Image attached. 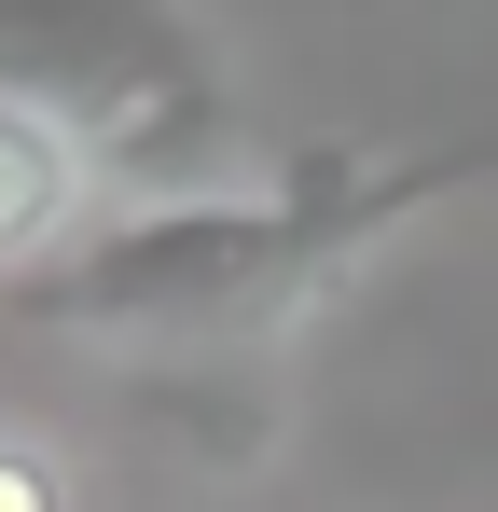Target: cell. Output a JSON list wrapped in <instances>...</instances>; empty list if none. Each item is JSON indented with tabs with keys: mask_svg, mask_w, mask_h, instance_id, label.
<instances>
[{
	"mask_svg": "<svg viewBox=\"0 0 498 512\" xmlns=\"http://www.w3.org/2000/svg\"><path fill=\"white\" fill-rule=\"evenodd\" d=\"M471 180H498V125L429 139V153H305V167L208 180V194H139V208H97L0 305L70 346H263L346 263H374L402 222H429Z\"/></svg>",
	"mask_w": 498,
	"mask_h": 512,
	"instance_id": "1",
	"label": "cell"
},
{
	"mask_svg": "<svg viewBox=\"0 0 498 512\" xmlns=\"http://www.w3.org/2000/svg\"><path fill=\"white\" fill-rule=\"evenodd\" d=\"M0 97L56 111L97 180L139 194H208V167L236 153L222 42L180 0H0Z\"/></svg>",
	"mask_w": 498,
	"mask_h": 512,
	"instance_id": "2",
	"label": "cell"
},
{
	"mask_svg": "<svg viewBox=\"0 0 498 512\" xmlns=\"http://www.w3.org/2000/svg\"><path fill=\"white\" fill-rule=\"evenodd\" d=\"M83 180H97V153H83L56 111H28V97H0V291L14 277H42V263L70 250L83 222Z\"/></svg>",
	"mask_w": 498,
	"mask_h": 512,
	"instance_id": "3",
	"label": "cell"
},
{
	"mask_svg": "<svg viewBox=\"0 0 498 512\" xmlns=\"http://www.w3.org/2000/svg\"><path fill=\"white\" fill-rule=\"evenodd\" d=\"M0 512H70V499H56V471H42L28 443H0Z\"/></svg>",
	"mask_w": 498,
	"mask_h": 512,
	"instance_id": "4",
	"label": "cell"
}]
</instances>
